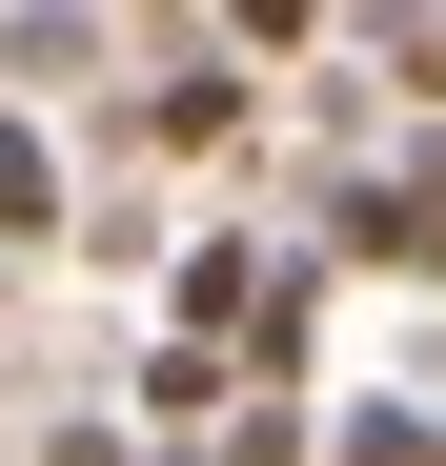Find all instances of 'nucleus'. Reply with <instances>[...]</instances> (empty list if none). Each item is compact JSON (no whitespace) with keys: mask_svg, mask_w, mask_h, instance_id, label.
<instances>
[{"mask_svg":"<svg viewBox=\"0 0 446 466\" xmlns=\"http://www.w3.org/2000/svg\"><path fill=\"white\" fill-rule=\"evenodd\" d=\"M345 264H406V284H446V142H426V163H365V183H345Z\"/></svg>","mask_w":446,"mask_h":466,"instance_id":"obj_1","label":"nucleus"},{"mask_svg":"<svg viewBox=\"0 0 446 466\" xmlns=\"http://www.w3.org/2000/svg\"><path fill=\"white\" fill-rule=\"evenodd\" d=\"M244 122V61H163V82H142V142H223Z\"/></svg>","mask_w":446,"mask_h":466,"instance_id":"obj_2","label":"nucleus"},{"mask_svg":"<svg viewBox=\"0 0 446 466\" xmlns=\"http://www.w3.org/2000/svg\"><path fill=\"white\" fill-rule=\"evenodd\" d=\"M61 223V163H41V122H0V244H41Z\"/></svg>","mask_w":446,"mask_h":466,"instance_id":"obj_3","label":"nucleus"},{"mask_svg":"<svg viewBox=\"0 0 446 466\" xmlns=\"http://www.w3.org/2000/svg\"><path fill=\"white\" fill-rule=\"evenodd\" d=\"M426 466H446V446H426Z\"/></svg>","mask_w":446,"mask_h":466,"instance_id":"obj_4","label":"nucleus"}]
</instances>
